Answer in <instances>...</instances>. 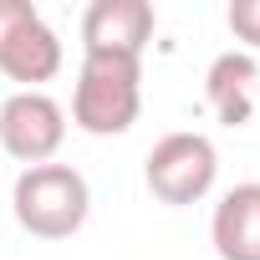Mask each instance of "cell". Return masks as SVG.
Returning <instances> with one entry per match:
<instances>
[{"label": "cell", "mask_w": 260, "mask_h": 260, "mask_svg": "<svg viewBox=\"0 0 260 260\" xmlns=\"http://www.w3.org/2000/svg\"><path fill=\"white\" fill-rule=\"evenodd\" d=\"M143 112V61L127 56H82L72 87V122L92 138H117Z\"/></svg>", "instance_id": "obj_1"}, {"label": "cell", "mask_w": 260, "mask_h": 260, "mask_svg": "<svg viewBox=\"0 0 260 260\" xmlns=\"http://www.w3.org/2000/svg\"><path fill=\"white\" fill-rule=\"evenodd\" d=\"M16 224L36 240H72L92 214V189L72 164H36L21 169L11 194Z\"/></svg>", "instance_id": "obj_2"}, {"label": "cell", "mask_w": 260, "mask_h": 260, "mask_svg": "<svg viewBox=\"0 0 260 260\" xmlns=\"http://www.w3.org/2000/svg\"><path fill=\"white\" fill-rule=\"evenodd\" d=\"M219 179V148L204 133H169L143 158V184L158 204H199Z\"/></svg>", "instance_id": "obj_3"}, {"label": "cell", "mask_w": 260, "mask_h": 260, "mask_svg": "<svg viewBox=\"0 0 260 260\" xmlns=\"http://www.w3.org/2000/svg\"><path fill=\"white\" fill-rule=\"evenodd\" d=\"M61 143H67V112H61L56 97H46V92H11L0 102V148H6L16 164H26V169L51 164Z\"/></svg>", "instance_id": "obj_4"}, {"label": "cell", "mask_w": 260, "mask_h": 260, "mask_svg": "<svg viewBox=\"0 0 260 260\" xmlns=\"http://www.w3.org/2000/svg\"><path fill=\"white\" fill-rule=\"evenodd\" d=\"M153 6L148 0H92L82 16V56H127L143 61V46L153 41Z\"/></svg>", "instance_id": "obj_5"}, {"label": "cell", "mask_w": 260, "mask_h": 260, "mask_svg": "<svg viewBox=\"0 0 260 260\" xmlns=\"http://www.w3.org/2000/svg\"><path fill=\"white\" fill-rule=\"evenodd\" d=\"M255 82H260V67L250 51H219L204 72V102L214 107V117L224 127H245L250 112H255Z\"/></svg>", "instance_id": "obj_6"}, {"label": "cell", "mask_w": 260, "mask_h": 260, "mask_svg": "<svg viewBox=\"0 0 260 260\" xmlns=\"http://www.w3.org/2000/svg\"><path fill=\"white\" fill-rule=\"evenodd\" d=\"M209 240L219 260H260V184H235L209 219Z\"/></svg>", "instance_id": "obj_7"}, {"label": "cell", "mask_w": 260, "mask_h": 260, "mask_svg": "<svg viewBox=\"0 0 260 260\" xmlns=\"http://www.w3.org/2000/svg\"><path fill=\"white\" fill-rule=\"evenodd\" d=\"M0 72L11 82H21V92H41V82H51L61 72V36L41 16L26 21L6 46H0Z\"/></svg>", "instance_id": "obj_8"}, {"label": "cell", "mask_w": 260, "mask_h": 260, "mask_svg": "<svg viewBox=\"0 0 260 260\" xmlns=\"http://www.w3.org/2000/svg\"><path fill=\"white\" fill-rule=\"evenodd\" d=\"M235 41H245V51H260V0H230L224 11Z\"/></svg>", "instance_id": "obj_9"}, {"label": "cell", "mask_w": 260, "mask_h": 260, "mask_svg": "<svg viewBox=\"0 0 260 260\" xmlns=\"http://www.w3.org/2000/svg\"><path fill=\"white\" fill-rule=\"evenodd\" d=\"M36 16H41V11L31 6V0H0V46H6L26 21H36Z\"/></svg>", "instance_id": "obj_10"}]
</instances>
